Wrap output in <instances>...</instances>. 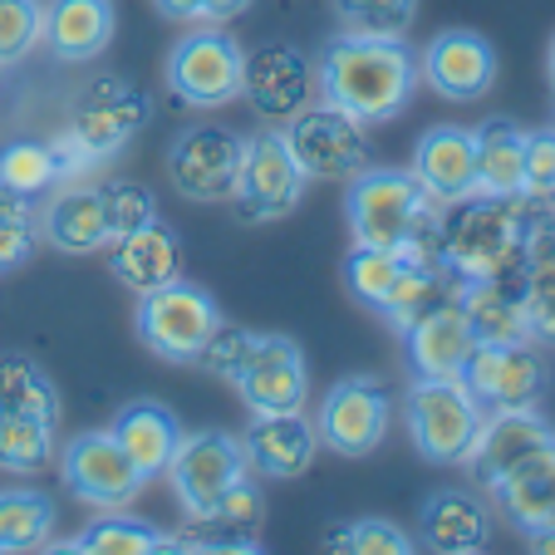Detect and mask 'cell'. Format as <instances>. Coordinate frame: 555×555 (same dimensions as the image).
I'll use <instances>...</instances> for the list:
<instances>
[{
  "instance_id": "41",
  "label": "cell",
  "mask_w": 555,
  "mask_h": 555,
  "mask_svg": "<svg viewBox=\"0 0 555 555\" xmlns=\"http://www.w3.org/2000/svg\"><path fill=\"white\" fill-rule=\"evenodd\" d=\"M251 345H256V330H242V325H231V320H217V330H211L207 345H202L197 369H207L211 378L231 384V374L242 369V359L251 354Z\"/></svg>"
},
{
  "instance_id": "7",
  "label": "cell",
  "mask_w": 555,
  "mask_h": 555,
  "mask_svg": "<svg viewBox=\"0 0 555 555\" xmlns=\"http://www.w3.org/2000/svg\"><path fill=\"white\" fill-rule=\"evenodd\" d=\"M403 428H409V442L423 462L433 467H462L482 433L487 413L467 399V388L457 378H413L399 399Z\"/></svg>"
},
{
  "instance_id": "27",
  "label": "cell",
  "mask_w": 555,
  "mask_h": 555,
  "mask_svg": "<svg viewBox=\"0 0 555 555\" xmlns=\"http://www.w3.org/2000/svg\"><path fill=\"white\" fill-rule=\"evenodd\" d=\"M487 496L502 506V516L526 535V541L551 531L555 526V442L541 452H531L526 462H516L502 482L487 487Z\"/></svg>"
},
{
  "instance_id": "6",
  "label": "cell",
  "mask_w": 555,
  "mask_h": 555,
  "mask_svg": "<svg viewBox=\"0 0 555 555\" xmlns=\"http://www.w3.org/2000/svg\"><path fill=\"white\" fill-rule=\"evenodd\" d=\"M217 320H221V310H217V300H211V291H202L197 281L178 275V281L138 295L133 335H138V345L153 359H163V364L197 369L202 345H207V335L217 330Z\"/></svg>"
},
{
  "instance_id": "29",
  "label": "cell",
  "mask_w": 555,
  "mask_h": 555,
  "mask_svg": "<svg viewBox=\"0 0 555 555\" xmlns=\"http://www.w3.org/2000/svg\"><path fill=\"white\" fill-rule=\"evenodd\" d=\"M50 551H64V555H163L168 551V531L143 516L124 512H99L94 521L85 526L79 535H69L64 545H50Z\"/></svg>"
},
{
  "instance_id": "12",
  "label": "cell",
  "mask_w": 555,
  "mask_h": 555,
  "mask_svg": "<svg viewBox=\"0 0 555 555\" xmlns=\"http://www.w3.org/2000/svg\"><path fill=\"white\" fill-rule=\"evenodd\" d=\"M60 482L79 506L114 512V506H133L143 496L147 477L108 428H85L60 448Z\"/></svg>"
},
{
  "instance_id": "35",
  "label": "cell",
  "mask_w": 555,
  "mask_h": 555,
  "mask_svg": "<svg viewBox=\"0 0 555 555\" xmlns=\"http://www.w3.org/2000/svg\"><path fill=\"white\" fill-rule=\"evenodd\" d=\"M339 30L369 35V40H409L423 0H330Z\"/></svg>"
},
{
  "instance_id": "33",
  "label": "cell",
  "mask_w": 555,
  "mask_h": 555,
  "mask_svg": "<svg viewBox=\"0 0 555 555\" xmlns=\"http://www.w3.org/2000/svg\"><path fill=\"white\" fill-rule=\"evenodd\" d=\"M54 541V502L35 487H5L0 492V555L44 551Z\"/></svg>"
},
{
  "instance_id": "13",
  "label": "cell",
  "mask_w": 555,
  "mask_h": 555,
  "mask_svg": "<svg viewBox=\"0 0 555 555\" xmlns=\"http://www.w3.org/2000/svg\"><path fill=\"white\" fill-rule=\"evenodd\" d=\"M242 147L246 138L231 133L227 124H192L172 138L168 147V188L188 202H202V207H217V202H231V188H236V172H242Z\"/></svg>"
},
{
  "instance_id": "11",
  "label": "cell",
  "mask_w": 555,
  "mask_h": 555,
  "mask_svg": "<svg viewBox=\"0 0 555 555\" xmlns=\"http://www.w3.org/2000/svg\"><path fill=\"white\" fill-rule=\"evenodd\" d=\"M457 384L467 388V399L482 413L535 409L545 399L551 369H545V354L535 339H502V345H472Z\"/></svg>"
},
{
  "instance_id": "36",
  "label": "cell",
  "mask_w": 555,
  "mask_h": 555,
  "mask_svg": "<svg viewBox=\"0 0 555 555\" xmlns=\"http://www.w3.org/2000/svg\"><path fill=\"white\" fill-rule=\"evenodd\" d=\"M0 403L44 413V418L60 423V393H54L50 374H44L30 354H15V349H5V354H0Z\"/></svg>"
},
{
  "instance_id": "32",
  "label": "cell",
  "mask_w": 555,
  "mask_h": 555,
  "mask_svg": "<svg viewBox=\"0 0 555 555\" xmlns=\"http://www.w3.org/2000/svg\"><path fill=\"white\" fill-rule=\"evenodd\" d=\"M60 182H69V168L54 143L40 138H15V143L0 147V188L15 192V197L40 202L44 192H54Z\"/></svg>"
},
{
  "instance_id": "21",
  "label": "cell",
  "mask_w": 555,
  "mask_h": 555,
  "mask_svg": "<svg viewBox=\"0 0 555 555\" xmlns=\"http://www.w3.org/2000/svg\"><path fill=\"white\" fill-rule=\"evenodd\" d=\"M409 172L418 178V188L428 192L438 207L472 197L477 192V147H472V128L457 124H433L423 128V138L413 143Z\"/></svg>"
},
{
  "instance_id": "19",
  "label": "cell",
  "mask_w": 555,
  "mask_h": 555,
  "mask_svg": "<svg viewBox=\"0 0 555 555\" xmlns=\"http://www.w3.org/2000/svg\"><path fill=\"white\" fill-rule=\"evenodd\" d=\"M236 438H242L251 472L266 477V482H295V477H305L314 452H320V438H314V423L305 418V409L300 413H251V423Z\"/></svg>"
},
{
  "instance_id": "16",
  "label": "cell",
  "mask_w": 555,
  "mask_h": 555,
  "mask_svg": "<svg viewBox=\"0 0 555 555\" xmlns=\"http://www.w3.org/2000/svg\"><path fill=\"white\" fill-rule=\"evenodd\" d=\"M496 69H502L496 44L467 25L438 30L418 54V79L448 104H477L482 94H492Z\"/></svg>"
},
{
  "instance_id": "20",
  "label": "cell",
  "mask_w": 555,
  "mask_h": 555,
  "mask_svg": "<svg viewBox=\"0 0 555 555\" xmlns=\"http://www.w3.org/2000/svg\"><path fill=\"white\" fill-rule=\"evenodd\" d=\"M403 339V364H409V378H457L462 364L472 354V330L462 320L457 300H438L433 310H423L418 320L399 330Z\"/></svg>"
},
{
  "instance_id": "38",
  "label": "cell",
  "mask_w": 555,
  "mask_h": 555,
  "mask_svg": "<svg viewBox=\"0 0 555 555\" xmlns=\"http://www.w3.org/2000/svg\"><path fill=\"white\" fill-rule=\"evenodd\" d=\"M325 551L339 555H409L418 545L409 541V531L384 516H359V521H339L325 531Z\"/></svg>"
},
{
  "instance_id": "37",
  "label": "cell",
  "mask_w": 555,
  "mask_h": 555,
  "mask_svg": "<svg viewBox=\"0 0 555 555\" xmlns=\"http://www.w3.org/2000/svg\"><path fill=\"white\" fill-rule=\"evenodd\" d=\"M40 251V211L30 197L0 188V275H15Z\"/></svg>"
},
{
  "instance_id": "28",
  "label": "cell",
  "mask_w": 555,
  "mask_h": 555,
  "mask_svg": "<svg viewBox=\"0 0 555 555\" xmlns=\"http://www.w3.org/2000/svg\"><path fill=\"white\" fill-rule=\"evenodd\" d=\"M108 433L124 442V452L138 462V472H143L147 482H163V472H168L172 452H178L188 428H182V418L163 399H133L114 413Z\"/></svg>"
},
{
  "instance_id": "5",
  "label": "cell",
  "mask_w": 555,
  "mask_h": 555,
  "mask_svg": "<svg viewBox=\"0 0 555 555\" xmlns=\"http://www.w3.org/2000/svg\"><path fill=\"white\" fill-rule=\"evenodd\" d=\"M163 85L178 104L217 114L236 104L246 85V50L227 25H188L163 60Z\"/></svg>"
},
{
  "instance_id": "23",
  "label": "cell",
  "mask_w": 555,
  "mask_h": 555,
  "mask_svg": "<svg viewBox=\"0 0 555 555\" xmlns=\"http://www.w3.org/2000/svg\"><path fill=\"white\" fill-rule=\"evenodd\" d=\"M118 35L114 0H44L40 44L60 64H94Z\"/></svg>"
},
{
  "instance_id": "34",
  "label": "cell",
  "mask_w": 555,
  "mask_h": 555,
  "mask_svg": "<svg viewBox=\"0 0 555 555\" xmlns=\"http://www.w3.org/2000/svg\"><path fill=\"white\" fill-rule=\"evenodd\" d=\"M54 428L60 423L44 418L30 409H11L0 403V467L25 477V472H40L54 457Z\"/></svg>"
},
{
  "instance_id": "17",
  "label": "cell",
  "mask_w": 555,
  "mask_h": 555,
  "mask_svg": "<svg viewBox=\"0 0 555 555\" xmlns=\"http://www.w3.org/2000/svg\"><path fill=\"white\" fill-rule=\"evenodd\" d=\"M242 99L266 124H291L305 104H314V60L291 40H266L246 50Z\"/></svg>"
},
{
  "instance_id": "25",
  "label": "cell",
  "mask_w": 555,
  "mask_h": 555,
  "mask_svg": "<svg viewBox=\"0 0 555 555\" xmlns=\"http://www.w3.org/2000/svg\"><path fill=\"white\" fill-rule=\"evenodd\" d=\"M492 541V512L467 487H442L418 512V545L438 555H477Z\"/></svg>"
},
{
  "instance_id": "15",
  "label": "cell",
  "mask_w": 555,
  "mask_h": 555,
  "mask_svg": "<svg viewBox=\"0 0 555 555\" xmlns=\"http://www.w3.org/2000/svg\"><path fill=\"white\" fill-rule=\"evenodd\" d=\"M236 399L246 413H300L310 403V364L300 339L291 335H256L251 354L231 374Z\"/></svg>"
},
{
  "instance_id": "46",
  "label": "cell",
  "mask_w": 555,
  "mask_h": 555,
  "mask_svg": "<svg viewBox=\"0 0 555 555\" xmlns=\"http://www.w3.org/2000/svg\"><path fill=\"white\" fill-rule=\"evenodd\" d=\"M551 207H555V197H551Z\"/></svg>"
},
{
  "instance_id": "22",
  "label": "cell",
  "mask_w": 555,
  "mask_h": 555,
  "mask_svg": "<svg viewBox=\"0 0 555 555\" xmlns=\"http://www.w3.org/2000/svg\"><path fill=\"white\" fill-rule=\"evenodd\" d=\"M551 442H555V428L535 409L487 413L482 433H477V442H472V452H467V462H462V467H472L477 487L487 492L492 482H502L516 462H526L531 452L551 448Z\"/></svg>"
},
{
  "instance_id": "40",
  "label": "cell",
  "mask_w": 555,
  "mask_h": 555,
  "mask_svg": "<svg viewBox=\"0 0 555 555\" xmlns=\"http://www.w3.org/2000/svg\"><path fill=\"white\" fill-rule=\"evenodd\" d=\"M521 197L545 202L555 197V128H526L521 143Z\"/></svg>"
},
{
  "instance_id": "39",
  "label": "cell",
  "mask_w": 555,
  "mask_h": 555,
  "mask_svg": "<svg viewBox=\"0 0 555 555\" xmlns=\"http://www.w3.org/2000/svg\"><path fill=\"white\" fill-rule=\"evenodd\" d=\"M44 0H0V69H21L40 50Z\"/></svg>"
},
{
  "instance_id": "44",
  "label": "cell",
  "mask_w": 555,
  "mask_h": 555,
  "mask_svg": "<svg viewBox=\"0 0 555 555\" xmlns=\"http://www.w3.org/2000/svg\"><path fill=\"white\" fill-rule=\"evenodd\" d=\"M531 551L535 555H555V526L551 531H541V535H531Z\"/></svg>"
},
{
  "instance_id": "18",
  "label": "cell",
  "mask_w": 555,
  "mask_h": 555,
  "mask_svg": "<svg viewBox=\"0 0 555 555\" xmlns=\"http://www.w3.org/2000/svg\"><path fill=\"white\" fill-rule=\"evenodd\" d=\"M104 251H108V275H114L124 291H133V295H147V291L178 281V275L188 271L182 236L163 221V211H157L153 221H143V227L114 236Z\"/></svg>"
},
{
  "instance_id": "42",
  "label": "cell",
  "mask_w": 555,
  "mask_h": 555,
  "mask_svg": "<svg viewBox=\"0 0 555 555\" xmlns=\"http://www.w3.org/2000/svg\"><path fill=\"white\" fill-rule=\"evenodd\" d=\"M104 202H108V221H114V236H124V231L143 227V221L157 217V202L153 192L143 188V182H104Z\"/></svg>"
},
{
  "instance_id": "30",
  "label": "cell",
  "mask_w": 555,
  "mask_h": 555,
  "mask_svg": "<svg viewBox=\"0 0 555 555\" xmlns=\"http://www.w3.org/2000/svg\"><path fill=\"white\" fill-rule=\"evenodd\" d=\"M521 143L526 128L512 118H487L472 128L477 147V192L482 197H521Z\"/></svg>"
},
{
  "instance_id": "10",
  "label": "cell",
  "mask_w": 555,
  "mask_h": 555,
  "mask_svg": "<svg viewBox=\"0 0 555 555\" xmlns=\"http://www.w3.org/2000/svg\"><path fill=\"white\" fill-rule=\"evenodd\" d=\"M251 477V462L242 452V438L227 428H192L182 433L178 452H172L163 482L172 487L182 516L188 521H202L231 487H242Z\"/></svg>"
},
{
  "instance_id": "26",
  "label": "cell",
  "mask_w": 555,
  "mask_h": 555,
  "mask_svg": "<svg viewBox=\"0 0 555 555\" xmlns=\"http://www.w3.org/2000/svg\"><path fill=\"white\" fill-rule=\"evenodd\" d=\"M462 320H467L477 345H502V339H531L526 325V295H521V271L496 275V281H457L452 285Z\"/></svg>"
},
{
  "instance_id": "8",
  "label": "cell",
  "mask_w": 555,
  "mask_h": 555,
  "mask_svg": "<svg viewBox=\"0 0 555 555\" xmlns=\"http://www.w3.org/2000/svg\"><path fill=\"white\" fill-rule=\"evenodd\" d=\"M305 168L295 163L291 143L275 124L256 128L246 133V147H242V172H236V188H231V211L251 227H266V221H281L291 217L295 207L305 202Z\"/></svg>"
},
{
  "instance_id": "4",
  "label": "cell",
  "mask_w": 555,
  "mask_h": 555,
  "mask_svg": "<svg viewBox=\"0 0 555 555\" xmlns=\"http://www.w3.org/2000/svg\"><path fill=\"white\" fill-rule=\"evenodd\" d=\"M147 118H153V99H147L133 79H124V74L94 79L85 94L74 99L69 128L54 138L64 168H69V182L85 168H99V163L124 153V147L147 128Z\"/></svg>"
},
{
  "instance_id": "1",
  "label": "cell",
  "mask_w": 555,
  "mask_h": 555,
  "mask_svg": "<svg viewBox=\"0 0 555 555\" xmlns=\"http://www.w3.org/2000/svg\"><path fill=\"white\" fill-rule=\"evenodd\" d=\"M418 54L409 40H369V35H330L314 60L320 104L349 114L354 124H388L418 94Z\"/></svg>"
},
{
  "instance_id": "2",
  "label": "cell",
  "mask_w": 555,
  "mask_h": 555,
  "mask_svg": "<svg viewBox=\"0 0 555 555\" xmlns=\"http://www.w3.org/2000/svg\"><path fill=\"white\" fill-rule=\"evenodd\" d=\"M551 217L545 202L526 197H472L442 207L438 227L428 236V256L452 275V281H496L516 275L531 246V231Z\"/></svg>"
},
{
  "instance_id": "3",
  "label": "cell",
  "mask_w": 555,
  "mask_h": 555,
  "mask_svg": "<svg viewBox=\"0 0 555 555\" xmlns=\"http://www.w3.org/2000/svg\"><path fill=\"white\" fill-rule=\"evenodd\" d=\"M442 207L418 188L409 168H359L345 182V227L354 246L428 251Z\"/></svg>"
},
{
  "instance_id": "9",
  "label": "cell",
  "mask_w": 555,
  "mask_h": 555,
  "mask_svg": "<svg viewBox=\"0 0 555 555\" xmlns=\"http://www.w3.org/2000/svg\"><path fill=\"white\" fill-rule=\"evenodd\" d=\"M393 388L378 374H349L325 388V399L314 409V438L335 457H369L384 448L388 428H393Z\"/></svg>"
},
{
  "instance_id": "24",
  "label": "cell",
  "mask_w": 555,
  "mask_h": 555,
  "mask_svg": "<svg viewBox=\"0 0 555 555\" xmlns=\"http://www.w3.org/2000/svg\"><path fill=\"white\" fill-rule=\"evenodd\" d=\"M40 242L64 256H94L114 242V221H108L104 188H85V182H64L50 192L40 211Z\"/></svg>"
},
{
  "instance_id": "45",
  "label": "cell",
  "mask_w": 555,
  "mask_h": 555,
  "mask_svg": "<svg viewBox=\"0 0 555 555\" xmlns=\"http://www.w3.org/2000/svg\"><path fill=\"white\" fill-rule=\"evenodd\" d=\"M545 74H551V89H555V40H551V54H545Z\"/></svg>"
},
{
  "instance_id": "43",
  "label": "cell",
  "mask_w": 555,
  "mask_h": 555,
  "mask_svg": "<svg viewBox=\"0 0 555 555\" xmlns=\"http://www.w3.org/2000/svg\"><path fill=\"white\" fill-rule=\"evenodd\" d=\"M153 11L172 25H231L251 11V0H153Z\"/></svg>"
},
{
  "instance_id": "14",
  "label": "cell",
  "mask_w": 555,
  "mask_h": 555,
  "mask_svg": "<svg viewBox=\"0 0 555 555\" xmlns=\"http://www.w3.org/2000/svg\"><path fill=\"white\" fill-rule=\"evenodd\" d=\"M281 133L310 182H349L359 168H369L364 124L330 104H305L291 124H281Z\"/></svg>"
},
{
  "instance_id": "31",
  "label": "cell",
  "mask_w": 555,
  "mask_h": 555,
  "mask_svg": "<svg viewBox=\"0 0 555 555\" xmlns=\"http://www.w3.org/2000/svg\"><path fill=\"white\" fill-rule=\"evenodd\" d=\"M521 295H526V325L535 345H555V217H545L531 231L521 261Z\"/></svg>"
}]
</instances>
